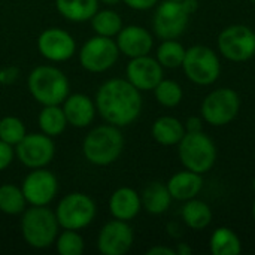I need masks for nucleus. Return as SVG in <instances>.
<instances>
[{
    "instance_id": "f257e3e1",
    "label": "nucleus",
    "mask_w": 255,
    "mask_h": 255,
    "mask_svg": "<svg viewBox=\"0 0 255 255\" xmlns=\"http://www.w3.org/2000/svg\"><path fill=\"white\" fill-rule=\"evenodd\" d=\"M97 114L112 126L120 128L133 124L143 106L140 91L126 78H112L105 81L94 97Z\"/></svg>"
},
{
    "instance_id": "f03ea898",
    "label": "nucleus",
    "mask_w": 255,
    "mask_h": 255,
    "mask_svg": "<svg viewBox=\"0 0 255 255\" xmlns=\"http://www.w3.org/2000/svg\"><path fill=\"white\" fill-rule=\"evenodd\" d=\"M123 151L124 136L121 128L108 123L91 128L82 140V154L93 166H111L121 157Z\"/></svg>"
},
{
    "instance_id": "7ed1b4c3",
    "label": "nucleus",
    "mask_w": 255,
    "mask_h": 255,
    "mask_svg": "<svg viewBox=\"0 0 255 255\" xmlns=\"http://www.w3.org/2000/svg\"><path fill=\"white\" fill-rule=\"evenodd\" d=\"M27 88L30 96L42 106L61 105L70 94V81L61 69L42 64L28 73Z\"/></svg>"
},
{
    "instance_id": "20e7f679",
    "label": "nucleus",
    "mask_w": 255,
    "mask_h": 255,
    "mask_svg": "<svg viewBox=\"0 0 255 255\" xmlns=\"http://www.w3.org/2000/svg\"><path fill=\"white\" fill-rule=\"evenodd\" d=\"M19 229L24 242L34 250L51 248L60 233L55 212L48 206L25 208L21 214Z\"/></svg>"
},
{
    "instance_id": "39448f33",
    "label": "nucleus",
    "mask_w": 255,
    "mask_h": 255,
    "mask_svg": "<svg viewBox=\"0 0 255 255\" xmlns=\"http://www.w3.org/2000/svg\"><path fill=\"white\" fill-rule=\"evenodd\" d=\"M54 212L60 229L79 232L87 229L96 220L97 205L91 196L73 191L60 199Z\"/></svg>"
},
{
    "instance_id": "423d86ee",
    "label": "nucleus",
    "mask_w": 255,
    "mask_h": 255,
    "mask_svg": "<svg viewBox=\"0 0 255 255\" xmlns=\"http://www.w3.org/2000/svg\"><path fill=\"white\" fill-rule=\"evenodd\" d=\"M179 160L185 169L196 173L209 172L217 160V148L203 131H187L178 143Z\"/></svg>"
},
{
    "instance_id": "0eeeda50",
    "label": "nucleus",
    "mask_w": 255,
    "mask_h": 255,
    "mask_svg": "<svg viewBox=\"0 0 255 255\" xmlns=\"http://www.w3.org/2000/svg\"><path fill=\"white\" fill-rule=\"evenodd\" d=\"M120 58V49L114 37L94 34L87 39L78 51V60L84 70L90 73H105L111 70Z\"/></svg>"
},
{
    "instance_id": "6e6552de",
    "label": "nucleus",
    "mask_w": 255,
    "mask_h": 255,
    "mask_svg": "<svg viewBox=\"0 0 255 255\" xmlns=\"http://www.w3.org/2000/svg\"><path fill=\"white\" fill-rule=\"evenodd\" d=\"M182 67L188 79L197 85H211L221 73V63L217 52L203 45L191 46L185 51Z\"/></svg>"
},
{
    "instance_id": "1a4fd4ad",
    "label": "nucleus",
    "mask_w": 255,
    "mask_h": 255,
    "mask_svg": "<svg viewBox=\"0 0 255 255\" xmlns=\"http://www.w3.org/2000/svg\"><path fill=\"white\" fill-rule=\"evenodd\" d=\"M241 109V99L232 88H218L211 91L202 103V115L206 123L221 127L232 123Z\"/></svg>"
},
{
    "instance_id": "9d476101",
    "label": "nucleus",
    "mask_w": 255,
    "mask_h": 255,
    "mask_svg": "<svg viewBox=\"0 0 255 255\" xmlns=\"http://www.w3.org/2000/svg\"><path fill=\"white\" fill-rule=\"evenodd\" d=\"M55 143L52 137L39 133H27L15 146V158L27 169H40L52 163Z\"/></svg>"
},
{
    "instance_id": "9b49d317",
    "label": "nucleus",
    "mask_w": 255,
    "mask_h": 255,
    "mask_svg": "<svg viewBox=\"0 0 255 255\" xmlns=\"http://www.w3.org/2000/svg\"><path fill=\"white\" fill-rule=\"evenodd\" d=\"M21 190L30 206H49L58 194L57 176L46 167L30 169L21 182Z\"/></svg>"
},
{
    "instance_id": "f8f14e48",
    "label": "nucleus",
    "mask_w": 255,
    "mask_h": 255,
    "mask_svg": "<svg viewBox=\"0 0 255 255\" xmlns=\"http://www.w3.org/2000/svg\"><path fill=\"white\" fill-rule=\"evenodd\" d=\"M218 48L230 61H247L255 54V33L242 24L229 25L218 36Z\"/></svg>"
},
{
    "instance_id": "ddd939ff",
    "label": "nucleus",
    "mask_w": 255,
    "mask_h": 255,
    "mask_svg": "<svg viewBox=\"0 0 255 255\" xmlns=\"http://www.w3.org/2000/svg\"><path fill=\"white\" fill-rule=\"evenodd\" d=\"M37 51L49 63H64L69 61L76 51V40L64 28L48 27L37 37Z\"/></svg>"
},
{
    "instance_id": "4468645a",
    "label": "nucleus",
    "mask_w": 255,
    "mask_h": 255,
    "mask_svg": "<svg viewBox=\"0 0 255 255\" xmlns=\"http://www.w3.org/2000/svg\"><path fill=\"white\" fill-rule=\"evenodd\" d=\"M188 16L181 1L164 0L155 9L152 28L163 40L178 39L188 25Z\"/></svg>"
},
{
    "instance_id": "2eb2a0df",
    "label": "nucleus",
    "mask_w": 255,
    "mask_h": 255,
    "mask_svg": "<svg viewBox=\"0 0 255 255\" xmlns=\"http://www.w3.org/2000/svg\"><path fill=\"white\" fill-rule=\"evenodd\" d=\"M134 233L128 221L114 218L97 235V250L103 255H126L133 247Z\"/></svg>"
},
{
    "instance_id": "dca6fc26",
    "label": "nucleus",
    "mask_w": 255,
    "mask_h": 255,
    "mask_svg": "<svg viewBox=\"0 0 255 255\" xmlns=\"http://www.w3.org/2000/svg\"><path fill=\"white\" fill-rule=\"evenodd\" d=\"M126 79L140 93L154 90L163 79V66L157 58L148 55L130 58L126 66Z\"/></svg>"
},
{
    "instance_id": "f3484780",
    "label": "nucleus",
    "mask_w": 255,
    "mask_h": 255,
    "mask_svg": "<svg viewBox=\"0 0 255 255\" xmlns=\"http://www.w3.org/2000/svg\"><path fill=\"white\" fill-rule=\"evenodd\" d=\"M115 42L118 45L120 54L128 58L148 55L154 46V39L151 33L145 27L136 24L124 25L115 36Z\"/></svg>"
},
{
    "instance_id": "a211bd4d",
    "label": "nucleus",
    "mask_w": 255,
    "mask_h": 255,
    "mask_svg": "<svg viewBox=\"0 0 255 255\" xmlns=\"http://www.w3.org/2000/svg\"><path fill=\"white\" fill-rule=\"evenodd\" d=\"M61 108L64 111L67 124L75 128H87L96 120V114H97L96 102L87 94L82 93L69 94L66 100L61 103Z\"/></svg>"
},
{
    "instance_id": "6ab92c4d",
    "label": "nucleus",
    "mask_w": 255,
    "mask_h": 255,
    "mask_svg": "<svg viewBox=\"0 0 255 255\" xmlns=\"http://www.w3.org/2000/svg\"><path fill=\"white\" fill-rule=\"evenodd\" d=\"M140 209V194L130 187H120L109 197V212L117 220L131 221L139 215Z\"/></svg>"
},
{
    "instance_id": "aec40b11",
    "label": "nucleus",
    "mask_w": 255,
    "mask_h": 255,
    "mask_svg": "<svg viewBox=\"0 0 255 255\" xmlns=\"http://www.w3.org/2000/svg\"><path fill=\"white\" fill-rule=\"evenodd\" d=\"M166 185L169 188L172 199L187 202L190 199H194L202 191L203 179L200 173H196L187 169L184 172L175 173Z\"/></svg>"
},
{
    "instance_id": "412c9836",
    "label": "nucleus",
    "mask_w": 255,
    "mask_h": 255,
    "mask_svg": "<svg viewBox=\"0 0 255 255\" xmlns=\"http://www.w3.org/2000/svg\"><path fill=\"white\" fill-rule=\"evenodd\" d=\"M57 12L70 22L90 21L100 9L99 0H55Z\"/></svg>"
},
{
    "instance_id": "4be33fe9",
    "label": "nucleus",
    "mask_w": 255,
    "mask_h": 255,
    "mask_svg": "<svg viewBox=\"0 0 255 255\" xmlns=\"http://www.w3.org/2000/svg\"><path fill=\"white\" fill-rule=\"evenodd\" d=\"M151 133L154 140L158 142L160 145L172 146V145H178L187 131H185V126L178 118L164 115L154 121Z\"/></svg>"
},
{
    "instance_id": "5701e85b",
    "label": "nucleus",
    "mask_w": 255,
    "mask_h": 255,
    "mask_svg": "<svg viewBox=\"0 0 255 255\" xmlns=\"http://www.w3.org/2000/svg\"><path fill=\"white\" fill-rule=\"evenodd\" d=\"M140 200H142V208L146 212L152 215H160L170 208L173 199L169 193L167 185L161 182H151L143 188L140 194Z\"/></svg>"
},
{
    "instance_id": "b1692460",
    "label": "nucleus",
    "mask_w": 255,
    "mask_h": 255,
    "mask_svg": "<svg viewBox=\"0 0 255 255\" xmlns=\"http://www.w3.org/2000/svg\"><path fill=\"white\" fill-rule=\"evenodd\" d=\"M37 124L43 134L49 137H58L64 133L67 124L64 111L61 105H48L42 106L39 115H37Z\"/></svg>"
},
{
    "instance_id": "393cba45",
    "label": "nucleus",
    "mask_w": 255,
    "mask_h": 255,
    "mask_svg": "<svg viewBox=\"0 0 255 255\" xmlns=\"http://www.w3.org/2000/svg\"><path fill=\"white\" fill-rule=\"evenodd\" d=\"M91 28L94 34L105 36V37H114L120 33V30L124 27L121 15L114 9H99L94 16L90 19Z\"/></svg>"
},
{
    "instance_id": "a878e982",
    "label": "nucleus",
    "mask_w": 255,
    "mask_h": 255,
    "mask_svg": "<svg viewBox=\"0 0 255 255\" xmlns=\"http://www.w3.org/2000/svg\"><path fill=\"white\" fill-rule=\"evenodd\" d=\"M181 214L184 223L194 230H202L208 227L212 221V211L209 205L202 200H197L196 197L185 202Z\"/></svg>"
},
{
    "instance_id": "bb28decb",
    "label": "nucleus",
    "mask_w": 255,
    "mask_h": 255,
    "mask_svg": "<svg viewBox=\"0 0 255 255\" xmlns=\"http://www.w3.org/2000/svg\"><path fill=\"white\" fill-rule=\"evenodd\" d=\"M209 247L214 255H239L242 253L241 239L229 227L217 229L211 236Z\"/></svg>"
},
{
    "instance_id": "cd10ccee",
    "label": "nucleus",
    "mask_w": 255,
    "mask_h": 255,
    "mask_svg": "<svg viewBox=\"0 0 255 255\" xmlns=\"http://www.w3.org/2000/svg\"><path fill=\"white\" fill-rule=\"evenodd\" d=\"M27 208V200L21 187L13 184L0 185V212L4 215H21Z\"/></svg>"
},
{
    "instance_id": "c85d7f7f",
    "label": "nucleus",
    "mask_w": 255,
    "mask_h": 255,
    "mask_svg": "<svg viewBox=\"0 0 255 255\" xmlns=\"http://www.w3.org/2000/svg\"><path fill=\"white\" fill-rule=\"evenodd\" d=\"M185 51L187 49L176 39H167V40H163L160 43V46L157 48V57L155 58L158 60V63L163 67L176 69V67L182 66Z\"/></svg>"
},
{
    "instance_id": "c756f323",
    "label": "nucleus",
    "mask_w": 255,
    "mask_h": 255,
    "mask_svg": "<svg viewBox=\"0 0 255 255\" xmlns=\"http://www.w3.org/2000/svg\"><path fill=\"white\" fill-rule=\"evenodd\" d=\"M54 247L60 255H81L85 250V241L78 230L63 229V232L57 235Z\"/></svg>"
},
{
    "instance_id": "7c9ffc66",
    "label": "nucleus",
    "mask_w": 255,
    "mask_h": 255,
    "mask_svg": "<svg viewBox=\"0 0 255 255\" xmlns=\"http://www.w3.org/2000/svg\"><path fill=\"white\" fill-rule=\"evenodd\" d=\"M154 96L155 100L164 106V108H175L181 103L182 97H184V91L182 87L172 79H161L158 82V85L154 88Z\"/></svg>"
},
{
    "instance_id": "2f4dec72",
    "label": "nucleus",
    "mask_w": 255,
    "mask_h": 255,
    "mask_svg": "<svg viewBox=\"0 0 255 255\" xmlns=\"http://www.w3.org/2000/svg\"><path fill=\"white\" fill-rule=\"evenodd\" d=\"M25 134L27 128L21 118L7 115L0 120V140L16 146Z\"/></svg>"
},
{
    "instance_id": "473e14b6",
    "label": "nucleus",
    "mask_w": 255,
    "mask_h": 255,
    "mask_svg": "<svg viewBox=\"0 0 255 255\" xmlns=\"http://www.w3.org/2000/svg\"><path fill=\"white\" fill-rule=\"evenodd\" d=\"M15 160V146L0 140V172L6 170Z\"/></svg>"
},
{
    "instance_id": "72a5a7b5",
    "label": "nucleus",
    "mask_w": 255,
    "mask_h": 255,
    "mask_svg": "<svg viewBox=\"0 0 255 255\" xmlns=\"http://www.w3.org/2000/svg\"><path fill=\"white\" fill-rule=\"evenodd\" d=\"M19 78V69L16 66H6L0 69V84L1 85H12Z\"/></svg>"
},
{
    "instance_id": "f704fd0d",
    "label": "nucleus",
    "mask_w": 255,
    "mask_h": 255,
    "mask_svg": "<svg viewBox=\"0 0 255 255\" xmlns=\"http://www.w3.org/2000/svg\"><path fill=\"white\" fill-rule=\"evenodd\" d=\"M121 1H124L130 9L134 10H148L158 3V0H121Z\"/></svg>"
},
{
    "instance_id": "c9c22d12",
    "label": "nucleus",
    "mask_w": 255,
    "mask_h": 255,
    "mask_svg": "<svg viewBox=\"0 0 255 255\" xmlns=\"http://www.w3.org/2000/svg\"><path fill=\"white\" fill-rule=\"evenodd\" d=\"M187 131H202V120L197 117H190L185 123Z\"/></svg>"
},
{
    "instance_id": "e433bc0d",
    "label": "nucleus",
    "mask_w": 255,
    "mask_h": 255,
    "mask_svg": "<svg viewBox=\"0 0 255 255\" xmlns=\"http://www.w3.org/2000/svg\"><path fill=\"white\" fill-rule=\"evenodd\" d=\"M148 255H175V250L172 248H167V247H161V245H157V247H152L146 251Z\"/></svg>"
},
{
    "instance_id": "4c0bfd02",
    "label": "nucleus",
    "mask_w": 255,
    "mask_h": 255,
    "mask_svg": "<svg viewBox=\"0 0 255 255\" xmlns=\"http://www.w3.org/2000/svg\"><path fill=\"white\" fill-rule=\"evenodd\" d=\"M181 3H182L185 12H187L188 15L194 13V12L197 10V7H199V1H197V0H182Z\"/></svg>"
},
{
    "instance_id": "58836bf2",
    "label": "nucleus",
    "mask_w": 255,
    "mask_h": 255,
    "mask_svg": "<svg viewBox=\"0 0 255 255\" xmlns=\"http://www.w3.org/2000/svg\"><path fill=\"white\" fill-rule=\"evenodd\" d=\"M175 253L178 255H191L193 254V250H191V247L188 244H178Z\"/></svg>"
},
{
    "instance_id": "ea45409f",
    "label": "nucleus",
    "mask_w": 255,
    "mask_h": 255,
    "mask_svg": "<svg viewBox=\"0 0 255 255\" xmlns=\"http://www.w3.org/2000/svg\"><path fill=\"white\" fill-rule=\"evenodd\" d=\"M100 3H103V4H108V6H115L117 3H120L121 0H99Z\"/></svg>"
},
{
    "instance_id": "a19ab883",
    "label": "nucleus",
    "mask_w": 255,
    "mask_h": 255,
    "mask_svg": "<svg viewBox=\"0 0 255 255\" xmlns=\"http://www.w3.org/2000/svg\"><path fill=\"white\" fill-rule=\"evenodd\" d=\"M253 217H254V220H255V200H254V205H253Z\"/></svg>"
},
{
    "instance_id": "79ce46f5",
    "label": "nucleus",
    "mask_w": 255,
    "mask_h": 255,
    "mask_svg": "<svg viewBox=\"0 0 255 255\" xmlns=\"http://www.w3.org/2000/svg\"><path fill=\"white\" fill-rule=\"evenodd\" d=\"M253 188H254V191H255V178H254V181H253Z\"/></svg>"
},
{
    "instance_id": "37998d69",
    "label": "nucleus",
    "mask_w": 255,
    "mask_h": 255,
    "mask_svg": "<svg viewBox=\"0 0 255 255\" xmlns=\"http://www.w3.org/2000/svg\"><path fill=\"white\" fill-rule=\"evenodd\" d=\"M176 1H182V0H176Z\"/></svg>"
},
{
    "instance_id": "c03bdc74",
    "label": "nucleus",
    "mask_w": 255,
    "mask_h": 255,
    "mask_svg": "<svg viewBox=\"0 0 255 255\" xmlns=\"http://www.w3.org/2000/svg\"><path fill=\"white\" fill-rule=\"evenodd\" d=\"M251 1H255V0H251Z\"/></svg>"
}]
</instances>
